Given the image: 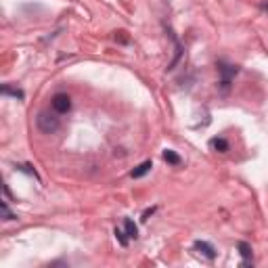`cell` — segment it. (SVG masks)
<instances>
[{"label": "cell", "mask_w": 268, "mask_h": 268, "mask_svg": "<svg viewBox=\"0 0 268 268\" xmlns=\"http://www.w3.org/2000/svg\"><path fill=\"white\" fill-rule=\"evenodd\" d=\"M36 124H38V128H40V132H44V134L57 132L59 126H61L57 113H51V111H40V113H38Z\"/></svg>", "instance_id": "cell-1"}, {"label": "cell", "mask_w": 268, "mask_h": 268, "mask_svg": "<svg viewBox=\"0 0 268 268\" xmlns=\"http://www.w3.org/2000/svg\"><path fill=\"white\" fill-rule=\"evenodd\" d=\"M53 109H54V113H67L69 109H72V99L67 97V94H54L53 97Z\"/></svg>", "instance_id": "cell-2"}, {"label": "cell", "mask_w": 268, "mask_h": 268, "mask_svg": "<svg viewBox=\"0 0 268 268\" xmlns=\"http://www.w3.org/2000/svg\"><path fill=\"white\" fill-rule=\"evenodd\" d=\"M195 249L199 251V254H203L208 260H214L216 258V249L210 245V243H206V241H195Z\"/></svg>", "instance_id": "cell-3"}, {"label": "cell", "mask_w": 268, "mask_h": 268, "mask_svg": "<svg viewBox=\"0 0 268 268\" xmlns=\"http://www.w3.org/2000/svg\"><path fill=\"white\" fill-rule=\"evenodd\" d=\"M151 168H153L151 160H147V161H143V163H140L138 168H134V170L130 172V176H132V178H140V176H145V174H147V172L151 170Z\"/></svg>", "instance_id": "cell-4"}, {"label": "cell", "mask_w": 268, "mask_h": 268, "mask_svg": "<svg viewBox=\"0 0 268 268\" xmlns=\"http://www.w3.org/2000/svg\"><path fill=\"white\" fill-rule=\"evenodd\" d=\"M220 72H222V86L226 88V86L231 84V78L237 74V67H233V65H222V67H220Z\"/></svg>", "instance_id": "cell-5"}, {"label": "cell", "mask_w": 268, "mask_h": 268, "mask_svg": "<svg viewBox=\"0 0 268 268\" xmlns=\"http://www.w3.org/2000/svg\"><path fill=\"white\" fill-rule=\"evenodd\" d=\"M210 147L214 149V151H218V153H226L228 151V143L224 138H212L210 140Z\"/></svg>", "instance_id": "cell-6"}, {"label": "cell", "mask_w": 268, "mask_h": 268, "mask_svg": "<svg viewBox=\"0 0 268 268\" xmlns=\"http://www.w3.org/2000/svg\"><path fill=\"white\" fill-rule=\"evenodd\" d=\"M163 160L172 165H180V155L176 151H172V149H165L163 151Z\"/></svg>", "instance_id": "cell-7"}, {"label": "cell", "mask_w": 268, "mask_h": 268, "mask_svg": "<svg viewBox=\"0 0 268 268\" xmlns=\"http://www.w3.org/2000/svg\"><path fill=\"white\" fill-rule=\"evenodd\" d=\"M124 228H126V235H128L130 239H136V237H138V228H136V224H134L132 220H126Z\"/></svg>", "instance_id": "cell-8"}, {"label": "cell", "mask_w": 268, "mask_h": 268, "mask_svg": "<svg viewBox=\"0 0 268 268\" xmlns=\"http://www.w3.org/2000/svg\"><path fill=\"white\" fill-rule=\"evenodd\" d=\"M237 247H239V251H241V256H245V258H251V247L247 245L245 241H239V243H237Z\"/></svg>", "instance_id": "cell-9"}, {"label": "cell", "mask_w": 268, "mask_h": 268, "mask_svg": "<svg viewBox=\"0 0 268 268\" xmlns=\"http://www.w3.org/2000/svg\"><path fill=\"white\" fill-rule=\"evenodd\" d=\"M115 237H117V241H120L124 247L128 245V235H126V231H122V228H115Z\"/></svg>", "instance_id": "cell-10"}, {"label": "cell", "mask_w": 268, "mask_h": 268, "mask_svg": "<svg viewBox=\"0 0 268 268\" xmlns=\"http://www.w3.org/2000/svg\"><path fill=\"white\" fill-rule=\"evenodd\" d=\"M0 210H2V216H4V220H15L17 216L13 214V212L9 210V206H6V203H2V206H0Z\"/></svg>", "instance_id": "cell-11"}, {"label": "cell", "mask_w": 268, "mask_h": 268, "mask_svg": "<svg viewBox=\"0 0 268 268\" xmlns=\"http://www.w3.org/2000/svg\"><path fill=\"white\" fill-rule=\"evenodd\" d=\"M2 94H13V97H17V99H23V92H21V90L9 88V86H4V88H2Z\"/></svg>", "instance_id": "cell-12"}, {"label": "cell", "mask_w": 268, "mask_h": 268, "mask_svg": "<svg viewBox=\"0 0 268 268\" xmlns=\"http://www.w3.org/2000/svg\"><path fill=\"white\" fill-rule=\"evenodd\" d=\"M19 170H23V172H27V174H31V176H36V178H38V174H36V170H31V165H19Z\"/></svg>", "instance_id": "cell-13"}, {"label": "cell", "mask_w": 268, "mask_h": 268, "mask_svg": "<svg viewBox=\"0 0 268 268\" xmlns=\"http://www.w3.org/2000/svg\"><path fill=\"white\" fill-rule=\"evenodd\" d=\"M262 9H266V11H268V2H264V4H262Z\"/></svg>", "instance_id": "cell-14"}]
</instances>
